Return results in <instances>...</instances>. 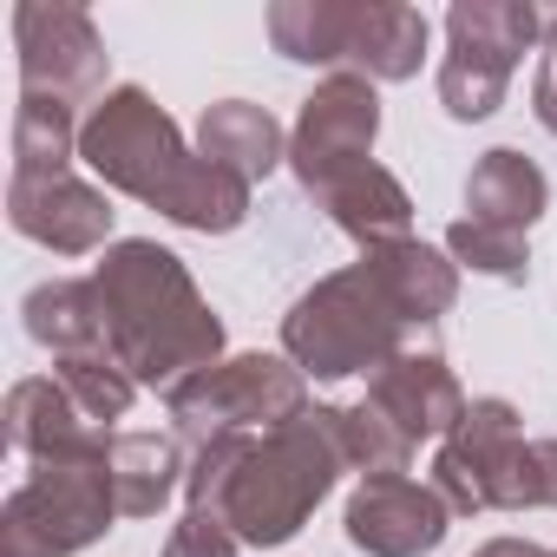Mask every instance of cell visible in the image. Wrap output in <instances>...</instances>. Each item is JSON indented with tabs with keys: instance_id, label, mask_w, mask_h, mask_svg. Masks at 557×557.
<instances>
[{
	"instance_id": "cell-13",
	"label": "cell",
	"mask_w": 557,
	"mask_h": 557,
	"mask_svg": "<svg viewBox=\"0 0 557 557\" xmlns=\"http://www.w3.org/2000/svg\"><path fill=\"white\" fill-rule=\"evenodd\" d=\"M368 400L420 446V440H446L459 420H466V387H459V374L446 368V355L440 348H400L394 361H381L374 374H368Z\"/></svg>"
},
{
	"instance_id": "cell-5",
	"label": "cell",
	"mask_w": 557,
	"mask_h": 557,
	"mask_svg": "<svg viewBox=\"0 0 557 557\" xmlns=\"http://www.w3.org/2000/svg\"><path fill=\"white\" fill-rule=\"evenodd\" d=\"M433 492L453 505V518H472V511H544L537 440H524L511 400L485 394V400L466 407V420L433 453Z\"/></svg>"
},
{
	"instance_id": "cell-6",
	"label": "cell",
	"mask_w": 557,
	"mask_h": 557,
	"mask_svg": "<svg viewBox=\"0 0 557 557\" xmlns=\"http://www.w3.org/2000/svg\"><path fill=\"white\" fill-rule=\"evenodd\" d=\"M177 440L203 446L216 433H275L309 413V374L289 355H223L216 368L164 394Z\"/></svg>"
},
{
	"instance_id": "cell-10",
	"label": "cell",
	"mask_w": 557,
	"mask_h": 557,
	"mask_svg": "<svg viewBox=\"0 0 557 557\" xmlns=\"http://www.w3.org/2000/svg\"><path fill=\"white\" fill-rule=\"evenodd\" d=\"M374 138H381V92L361 73H329L289 132V171L302 177V190L315 197L322 184H335L355 164H374Z\"/></svg>"
},
{
	"instance_id": "cell-1",
	"label": "cell",
	"mask_w": 557,
	"mask_h": 557,
	"mask_svg": "<svg viewBox=\"0 0 557 557\" xmlns=\"http://www.w3.org/2000/svg\"><path fill=\"white\" fill-rule=\"evenodd\" d=\"M348 472L342 440L329 426V407H309L302 420L275 426V433H216L190 453L184 472V505L223 511V524L256 544L275 550L289 544L315 505L335 492V479Z\"/></svg>"
},
{
	"instance_id": "cell-3",
	"label": "cell",
	"mask_w": 557,
	"mask_h": 557,
	"mask_svg": "<svg viewBox=\"0 0 557 557\" xmlns=\"http://www.w3.org/2000/svg\"><path fill=\"white\" fill-rule=\"evenodd\" d=\"M106 302V348L138 387H177L223 361V315L203 302L184 256L151 236H125L92 269Z\"/></svg>"
},
{
	"instance_id": "cell-27",
	"label": "cell",
	"mask_w": 557,
	"mask_h": 557,
	"mask_svg": "<svg viewBox=\"0 0 557 557\" xmlns=\"http://www.w3.org/2000/svg\"><path fill=\"white\" fill-rule=\"evenodd\" d=\"M243 537L223 524V511H203V505H184V518L171 524L164 550L158 557H236Z\"/></svg>"
},
{
	"instance_id": "cell-22",
	"label": "cell",
	"mask_w": 557,
	"mask_h": 557,
	"mask_svg": "<svg viewBox=\"0 0 557 557\" xmlns=\"http://www.w3.org/2000/svg\"><path fill=\"white\" fill-rule=\"evenodd\" d=\"M355 21H361V0H275L269 8V40L296 66H342L348 73Z\"/></svg>"
},
{
	"instance_id": "cell-19",
	"label": "cell",
	"mask_w": 557,
	"mask_h": 557,
	"mask_svg": "<svg viewBox=\"0 0 557 557\" xmlns=\"http://www.w3.org/2000/svg\"><path fill=\"white\" fill-rule=\"evenodd\" d=\"M426 14L400 8V0H361V21H355V47H348V73L374 79V86H400L420 73L426 60Z\"/></svg>"
},
{
	"instance_id": "cell-8",
	"label": "cell",
	"mask_w": 557,
	"mask_h": 557,
	"mask_svg": "<svg viewBox=\"0 0 557 557\" xmlns=\"http://www.w3.org/2000/svg\"><path fill=\"white\" fill-rule=\"evenodd\" d=\"M531 47H544L537 8H518V0H453L446 8V60H440L446 119L485 125L505 106L511 73Z\"/></svg>"
},
{
	"instance_id": "cell-16",
	"label": "cell",
	"mask_w": 557,
	"mask_h": 557,
	"mask_svg": "<svg viewBox=\"0 0 557 557\" xmlns=\"http://www.w3.org/2000/svg\"><path fill=\"white\" fill-rule=\"evenodd\" d=\"M315 203H322L329 223H335L342 236H355L361 249H381V243L413 236V197H407V184H400L387 164H355V171H342L335 184L315 190Z\"/></svg>"
},
{
	"instance_id": "cell-26",
	"label": "cell",
	"mask_w": 557,
	"mask_h": 557,
	"mask_svg": "<svg viewBox=\"0 0 557 557\" xmlns=\"http://www.w3.org/2000/svg\"><path fill=\"white\" fill-rule=\"evenodd\" d=\"M446 256L459 269L492 275V283H524V275H531V243L518 230H498V223H479V216H459L446 230Z\"/></svg>"
},
{
	"instance_id": "cell-21",
	"label": "cell",
	"mask_w": 557,
	"mask_h": 557,
	"mask_svg": "<svg viewBox=\"0 0 557 557\" xmlns=\"http://www.w3.org/2000/svg\"><path fill=\"white\" fill-rule=\"evenodd\" d=\"M21 315H27V335H34L40 348H53V361L106 348V302H99V283H92V275H86V283H79V275H60V283L27 289Z\"/></svg>"
},
{
	"instance_id": "cell-15",
	"label": "cell",
	"mask_w": 557,
	"mask_h": 557,
	"mask_svg": "<svg viewBox=\"0 0 557 557\" xmlns=\"http://www.w3.org/2000/svg\"><path fill=\"white\" fill-rule=\"evenodd\" d=\"M368 275L381 283V296L400 309L407 329H433L440 315H453L459 302V262L420 236H400V243H381V249H361Z\"/></svg>"
},
{
	"instance_id": "cell-29",
	"label": "cell",
	"mask_w": 557,
	"mask_h": 557,
	"mask_svg": "<svg viewBox=\"0 0 557 557\" xmlns=\"http://www.w3.org/2000/svg\"><path fill=\"white\" fill-rule=\"evenodd\" d=\"M472 557H550V550L531 544V537H492V544H479Z\"/></svg>"
},
{
	"instance_id": "cell-24",
	"label": "cell",
	"mask_w": 557,
	"mask_h": 557,
	"mask_svg": "<svg viewBox=\"0 0 557 557\" xmlns=\"http://www.w3.org/2000/svg\"><path fill=\"white\" fill-rule=\"evenodd\" d=\"M329 426H335V440H342V459H348V472H361V479H381V472H407V459H413V440L374 407V400H355V407H329Z\"/></svg>"
},
{
	"instance_id": "cell-28",
	"label": "cell",
	"mask_w": 557,
	"mask_h": 557,
	"mask_svg": "<svg viewBox=\"0 0 557 557\" xmlns=\"http://www.w3.org/2000/svg\"><path fill=\"white\" fill-rule=\"evenodd\" d=\"M531 112H537V125L557 138V47H544L537 73H531Z\"/></svg>"
},
{
	"instance_id": "cell-2",
	"label": "cell",
	"mask_w": 557,
	"mask_h": 557,
	"mask_svg": "<svg viewBox=\"0 0 557 557\" xmlns=\"http://www.w3.org/2000/svg\"><path fill=\"white\" fill-rule=\"evenodd\" d=\"M79 164L119 190L171 216L177 230L197 236H230L249 216V184L230 177L223 164L197 158L177 132V119L145 92V86H112L86 125H79Z\"/></svg>"
},
{
	"instance_id": "cell-25",
	"label": "cell",
	"mask_w": 557,
	"mask_h": 557,
	"mask_svg": "<svg viewBox=\"0 0 557 557\" xmlns=\"http://www.w3.org/2000/svg\"><path fill=\"white\" fill-rule=\"evenodd\" d=\"M53 381L79 400V413L92 420V426H106L112 433V420H125L132 413V400H138V381L112 361V348H92V355H66V361H53Z\"/></svg>"
},
{
	"instance_id": "cell-31",
	"label": "cell",
	"mask_w": 557,
	"mask_h": 557,
	"mask_svg": "<svg viewBox=\"0 0 557 557\" xmlns=\"http://www.w3.org/2000/svg\"><path fill=\"white\" fill-rule=\"evenodd\" d=\"M550 557H557V550H550Z\"/></svg>"
},
{
	"instance_id": "cell-23",
	"label": "cell",
	"mask_w": 557,
	"mask_h": 557,
	"mask_svg": "<svg viewBox=\"0 0 557 557\" xmlns=\"http://www.w3.org/2000/svg\"><path fill=\"white\" fill-rule=\"evenodd\" d=\"M79 125H86V119H73V106L40 99V92H21V106H14V177L73 171V158H79Z\"/></svg>"
},
{
	"instance_id": "cell-12",
	"label": "cell",
	"mask_w": 557,
	"mask_h": 557,
	"mask_svg": "<svg viewBox=\"0 0 557 557\" xmlns=\"http://www.w3.org/2000/svg\"><path fill=\"white\" fill-rule=\"evenodd\" d=\"M112 197L99 184H86L79 171H53V177H8V223L53 249V256H92L112 249Z\"/></svg>"
},
{
	"instance_id": "cell-7",
	"label": "cell",
	"mask_w": 557,
	"mask_h": 557,
	"mask_svg": "<svg viewBox=\"0 0 557 557\" xmlns=\"http://www.w3.org/2000/svg\"><path fill=\"white\" fill-rule=\"evenodd\" d=\"M112 518H119V492H112L106 453L47 459L0 505V557H73L99 544Z\"/></svg>"
},
{
	"instance_id": "cell-11",
	"label": "cell",
	"mask_w": 557,
	"mask_h": 557,
	"mask_svg": "<svg viewBox=\"0 0 557 557\" xmlns=\"http://www.w3.org/2000/svg\"><path fill=\"white\" fill-rule=\"evenodd\" d=\"M342 531H348V544L368 550V557H426V550L446 544L453 505H446L433 485L407 479V472H381V479H361V485L348 492Z\"/></svg>"
},
{
	"instance_id": "cell-4",
	"label": "cell",
	"mask_w": 557,
	"mask_h": 557,
	"mask_svg": "<svg viewBox=\"0 0 557 557\" xmlns=\"http://www.w3.org/2000/svg\"><path fill=\"white\" fill-rule=\"evenodd\" d=\"M407 322L400 309L381 296V283L368 275V262H348L309 296H296V309L283 315V355L309 374V381H348V374H374L381 361H394L407 348Z\"/></svg>"
},
{
	"instance_id": "cell-20",
	"label": "cell",
	"mask_w": 557,
	"mask_h": 557,
	"mask_svg": "<svg viewBox=\"0 0 557 557\" xmlns=\"http://www.w3.org/2000/svg\"><path fill=\"white\" fill-rule=\"evenodd\" d=\"M106 472L119 492V518H158L171 492H184V459L171 433H112L106 440Z\"/></svg>"
},
{
	"instance_id": "cell-17",
	"label": "cell",
	"mask_w": 557,
	"mask_h": 557,
	"mask_svg": "<svg viewBox=\"0 0 557 557\" xmlns=\"http://www.w3.org/2000/svg\"><path fill=\"white\" fill-rule=\"evenodd\" d=\"M197 158L223 164V171L243 177V184H262L275 164H289V138H283V125H275L269 106L216 99V106H203V119H197Z\"/></svg>"
},
{
	"instance_id": "cell-18",
	"label": "cell",
	"mask_w": 557,
	"mask_h": 557,
	"mask_svg": "<svg viewBox=\"0 0 557 557\" xmlns=\"http://www.w3.org/2000/svg\"><path fill=\"white\" fill-rule=\"evenodd\" d=\"M466 210L479 216V223H498V230H531L544 210H550V177L524 158V151H511V145H492V151H479V164L466 171Z\"/></svg>"
},
{
	"instance_id": "cell-30",
	"label": "cell",
	"mask_w": 557,
	"mask_h": 557,
	"mask_svg": "<svg viewBox=\"0 0 557 557\" xmlns=\"http://www.w3.org/2000/svg\"><path fill=\"white\" fill-rule=\"evenodd\" d=\"M537 472H544V511H557V440H537Z\"/></svg>"
},
{
	"instance_id": "cell-9",
	"label": "cell",
	"mask_w": 557,
	"mask_h": 557,
	"mask_svg": "<svg viewBox=\"0 0 557 557\" xmlns=\"http://www.w3.org/2000/svg\"><path fill=\"white\" fill-rule=\"evenodd\" d=\"M14 53H21V92L60 99V106H99L112 86V53L92 27L86 8H66V0H21L14 8Z\"/></svg>"
},
{
	"instance_id": "cell-14",
	"label": "cell",
	"mask_w": 557,
	"mask_h": 557,
	"mask_svg": "<svg viewBox=\"0 0 557 557\" xmlns=\"http://www.w3.org/2000/svg\"><path fill=\"white\" fill-rule=\"evenodd\" d=\"M106 440L112 433L92 426L79 413V400L53 374L14 381V394H8V446L27 453L34 466H47V459H92V453H106Z\"/></svg>"
}]
</instances>
